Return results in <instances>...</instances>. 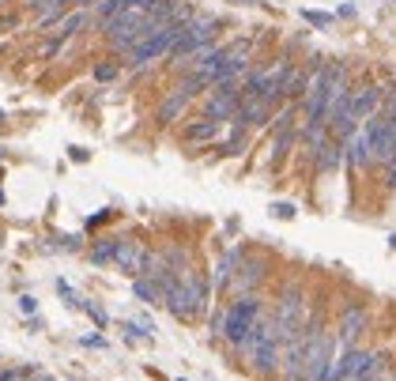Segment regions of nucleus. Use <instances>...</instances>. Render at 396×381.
<instances>
[{
    "label": "nucleus",
    "instance_id": "6e6552de",
    "mask_svg": "<svg viewBox=\"0 0 396 381\" xmlns=\"http://www.w3.org/2000/svg\"><path fill=\"white\" fill-rule=\"evenodd\" d=\"M268 117H272V106H264L260 98H242V106L234 113V125L249 128V125H264Z\"/></svg>",
    "mask_w": 396,
    "mask_h": 381
},
{
    "label": "nucleus",
    "instance_id": "4468645a",
    "mask_svg": "<svg viewBox=\"0 0 396 381\" xmlns=\"http://www.w3.org/2000/svg\"><path fill=\"white\" fill-rule=\"evenodd\" d=\"M219 136V125L215 121H196L185 128V140H193V143H204V140H215Z\"/></svg>",
    "mask_w": 396,
    "mask_h": 381
},
{
    "label": "nucleus",
    "instance_id": "f8f14e48",
    "mask_svg": "<svg viewBox=\"0 0 396 381\" xmlns=\"http://www.w3.org/2000/svg\"><path fill=\"white\" fill-rule=\"evenodd\" d=\"M343 151H347V163H351L355 170H362V166L374 163V159H370V143H366V136H362V133H355L347 143H343Z\"/></svg>",
    "mask_w": 396,
    "mask_h": 381
},
{
    "label": "nucleus",
    "instance_id": "f03ea898",
    "mask_svg": "<svg viewBox=\"0 0 396 381\" xmlns=\"http://www.w3.org/2000/svg\"><path fill=\"white\" fill-rule=\"evenodd\" d=\"M302 321H306V291L302 287H287L280 295V310H275V321H272L283 344L302 328Z\"/></svg>",
    "mask_w": 396,
    "mask_h": 381
},
{
    "label": "nucleus",
    "instance_id": "2eb2a0df",
    "mask_svg": "<svg viewBox=\"0 0 396 381\" xmlns=\"http://www.w3.org/2000/svg\"><path fill=\"white\" fill-rule=\"evenodd\" d=\"M132 291H136L140 302H151V306L163 298V295H158V287H155V280H143V275H140V280H132Z\"/></svg>",
    "mask_w": 396,
    "mask_h": 381
},
{
    "label": "nucleus",
    "instance_id": "7c9ffc66",
    "mask_svg": "<svg viewBox=\"0 0 396 381\" xmlns=\"http://www.w3.org/2000/svg\"><path fill=\"white\" fill-rule=\"evenodd\" d=\"M0 204H4V193H0Z\"/></svg>",
    "mask_w": 396,
    "mask_h": 381
},
{
    "label": "nucleus",
    "instance_id": "39448f33",
    "mask_svg": "<svg viewBox=\"0 0 396 381\" xmlns=\"http://www.w3.org/2000/svg\"><path fill=\"white\" fill-rule=\"evenodd\" d=\"M366 321H370V310L362 306V302H355V306H347V310H343V318H340V332H336L343 351H351V347H355V340L362 336Z\"/></svg>",
    "mask_w": 396,
    "mask_h": 381
},
{
    "label": "nucleus",
    "instance_id": "ddd939ff",
    "mask_svg": "<svg viewBox=\"0 0 396 381\" xmlns=\"http://www.w3.org/2000/svg\"><path fill=\"white\" fill-rule=\"evenodd\" d=\"M340 159H343V143L328 140L325 148L313 155V166H317V174H328V170H336V166H340Z\"/></svg>",
    "mask_w": 396,
    "mask_h": 381
},
{
    "label": "nucleus",
    "instance_id": "0eeeda50",
    "mask_svg": "<svg viewBox=\"0 0 396 381\" xmlns=\"http://www.w3.org/2000/svg\"><path fill=\"white\" fill-rule=\"evenodd\" d=\"M264 280V260H238V272L230 275V287H234V291H253V287Z\"/></svg>",
    "mask_w": 396,
    "mask_h": 381
},
{
    "label": "nucleus",
    "instance_id": "20e7f679",
    "mask_svg": "<svg viewBox=\"0 0 396 381\" xmlns=\"http://www.w3.org/2000/svg\"><path fill=\"white\" fill-rule=\"evenodd\" d=\"M336 359V336L332 332H317L306 344V381H321L328 370V362Z\"/></svg>",
    "mask_w": 396,
    "mask_h": 381
},
{
    "label": "nucleus",
    "instance_id": "c85d7f7f",
    "mask_svg": "<svg viewBox=\"0 0 396 381\" xmlns=\"http://www.w3.org/2000/svg\"><path fill=\"white\" fill-rule=\"evenodd\" d=\"M374 377H377V374H374ZM374 377H355V381H374Z\"/></svg>",
    "mask_w": 396,
    "mask_h": 381
},
{
    "label": "nucleus",
    "instance_id": "bb28decb",
    "mask_svg": "<svg viewBox=\"0 0 396 381\" xmlns=\"http://www.w3.org/2000/svg\"><path fill=\"white\" fill-rule=\"evenodd\" d=\"M385 181H389V186H392V189H396V163H392V166H389V174H385Z\"/></svg>",
    "mask_w": 396,
    "mask_h": 381
},
{
    "label": "nucleus",
    "instance_id": "a211bd4d",
    "mask_svg": "<svg viewBox=\"0 0 396 381\" xmlns=\"http://www.w3.org/2000/svg\"><path fill=\"white\" fill-rule=\"evenodd\" d=\"M290 143H295V125H290V128H283V133L275 136V148H272V151H275V159H283V155L290 151Z\"/></svg>",
    "mask_w": 396,
    "mask_h": 381
},
{
    "label": "nucleus",
    "instance_id": "b1692460",
    "mask_svg": "<svg viewBox=\"0 0 396 381\" xmlns=\"http://www.w3.org/2000/svg\"><path fill=\"white\" fill-rule=\"evenodd\" d=\"M143 336H148V332H143L140 325H125V340H128V344H136V340H143Z\"/></svg>",
    "mask_w": 396,
    "mask_h": 381
},
{
    "label": "nucleus",
    "instance_id": "c756f323",
    "mask_svg": "<svg viewBox=\"0 0 396 381\" xmlns=\"http://www.w3.org/2000/svg\"><path fill=\"white\" fill-rule=\"evenodd\" d=\"M389 242H392V249H396V234H392V238H389Z\"/></svg>",
    "mask_w": 396,
    "mask_h": 381
},
{
    "label": "nucleus",
    "instance_id": "f3484780",
    "mask_svg": "<svg viewBox=\"0 0 396 381\" xmlns=\"http://www.w3.org/2000/svg\"><path fill=\"white\" fill-rule=\"evenodd\" d=\"M83 23H87L83 11H72V16H64V23H61V42H64L68 34H76L79 27H83Z\"/></svg>",
    "mask_w": 396,
    "mask_h": 381
},
{
    "label": "nucleus",
    "instance_id": "423d86ee",
    "mask_svg": "<svg viewBox=\"0 0 396 381\" xmlns=\"http://www.w3.org/2000/svg\"><path fill=\"white\" fill-rule=\"evenodd\" d=\"M140 260H143V245H140V242L117 238V249H113V265H117V268L136 280V275H140Z\"/></svg>",
    "mask_w": 396,
    "mask_h": 381
},
{
    "label": "nucleus",
    "instance_id": "a878e982",
    "mask_svg": "<svg viewBox=\"0 0 396 381\" xmlns=\"http://www.w3.org/2000/svg\"><path fill=\"white\" fill-rule=\"evenodd\" d=\"M83 347H106V340H102V336H87Z\"/></svg>",
    "mask_w": 396,
    "mask_h": 381
},
{
    "label": "nucleus",
    "instance_id": "7ed1b4c3",
    "mask_svg": "<svg viewBox=\"0 0 396 381\" xmlns=\"http://www.w3.org/2000/svg\"><path fill=\"white\" fill-rule=\"evenodd\" d=\"M249 57H253V46H249L245 38H242V42L227 46V57H223L211 72H204V76H208L211 83H234L238 76H242V72L249 68Z\"/></svg>",
    "mask_w": 396,
    "mask_h": 381
},
{
    "label": "nucleus",
    "instance_id": "9b49d317",
    "mask_svg": "<svg viewBox=\"0 0 396 381\" xmlns=\"http://www.w3.org/2000/svg\"><path fill=\"white\" fill-rule=\"evenodd\" d=\"M238 260H242L238 249H227V253L215 260V275H211V283H215L219 291H223V287H230V275H234V268H238Z\"/></svg>",
    "mask_w": 396,
    "mask_h": 381
},
{
    "label": "nucleus",
    "instance_id": "6ab92c4d",
    "mask_svg": "<svg viewBox=\"0 0 396 381\" xmlns=\"http://www.w3.org/2000/svg\"><path fill=\"white\" fill-rule=\"evenodd\" d=\"M57 291H61V298H64V302H68V306H72V310H83V298H79V295H76V291H72V287H68V283H64V280L57 283Z\"/></svg>",
    "mask_w": 396,
    "mask_h": 381
},
{
    "label": "nucleus",
    "instance_id": "9d476101",
    "mask_svg": "<svg viewBox=\"0 0 396 381\" xmlns=\"http://www.w3.org/2000/svg\"><path fill=\"white\" fill-rule=\"evenodd\" d=\"M185 106H189V95H185V91H170V98L163 102V106H158V125H170V121H178V117L185 113Z\"/></svg>",
    "mask_w": 396,
    "mask_h": 381
},
{
    "label": "nucleus",
    "instance_id": "2f4dec72",
    "mask_svg": "<svg viewBox=\"0 0 396 381\" xmlns=\"http://www.w3.org/2000/svg\"><path fill=\"white\" fill-rule=\"evenodd\" d=\"M0 121H4V110H0Z\"/></svg>",
    "mask_w": 396,
    "mask_h": 381
},
{
    "label": "nucleus",
    "instance_id": "f257e3e1",
    "mask_svg": "<svg viewBox=\"0 0 396 381\" xmlns=\"http://www.w3.org/2000/svg\"><path fill=\"white\" fill-rule=\"evenodd\" d=\"M260 321V298L257 295H238L227 310H223V336L219 340H227V344H242L245 332Z\"/></svg>",
    "mask_w": 396,
    "mask_h": 381
},
{
    "label": "nucleus",
    "instance_id": "dca6fc26",
    "mask_svg": "<svg viewBox=\"0 0 396 381\" xmlns=\"http://www.w3.org/2000/svg\"><path fill=\"white\" fill-rule=\"evenodd\" d=\"M113 249H117V238H102L95 249H91V265H106V260H113Z\"/></svg>",
    "mask_w": 396,
    "mask_h": 381
},
{
    "label": "nucleus",
    "instance_id": "aec40b11",
    "mask_svg": "<svg viewBox=\"0 0 396 381\" xmlns=\"http://www.w3.org/2000/svg\"><path fill=\"white\" fill-rule=\"evenodd\" d=\"M83 310L91 313V321H95L98 328H106V325H110V318H106V310H102V306H95V302H87V298H83Z\"/></svg>",
    "mask_w": 396,
    "mask_h": 381
},
{
    "label": "nucleus",
    "instance_id": "cd10ccee",
    "mask_svg": "<svg viewBox=\"0 0 396 381\" xmlns=\"http://www.w3.org/2000/svg\"><path fill=\"white\" fill-rule=\"evenodd\" d=\"M31 381H57V377H49V374H38V377H31Z\"/></svg>",
    "mask_w": 396,
    "mask_h": 381
},
{
    "label": "nucleus",
    "instance_id": "473e14b6",
    "mask_svg": "<svg viewBox=\"0 0 396 381\" xmlns=\"http://www.w3.org/2000/svg\"><path fill=\"white\" fill-rule=\"evenodd\" d=\"M0 4H4V0H0Z\"/></svg>",
    "mask_w": 396,
    "mask_h": 381
},
{
    "label": "nucleus",
    "instance_id": "4be33fe9",
    "mask_svg": "<svg viewBox=\"0 0 396 381\" xmlns=\"http://www.w3.org/2000/svg\"><path fill=\"white\" fill-rule=\"evenodd\" d=\"M302 16H306V23H313V27H328V23H332V16H325V11H302Z\"/></svg>",
    "mask_w": 396,
    "mask_h": 381
},
{
    "label": "nucleus",
    "instance_id": "1a4fd4ad",
    "mask_svg": "<svg viewBox=\"0 0 396 381\" xmlns=\"http://www.w3.org/2000/svg\"><path fill=\"white\" fill-rule=\"evenodd\" d=\"M215 31H219V19H215V16H196V19L189 23V31H185V34L193 38V46H196V49H200V46H208L211 38H215Z\"/></svg>",
    "mask_w": 396,
    "mask_h": 381
},
{
    "label": "nucleus",
    "instance_id": "412c9836",
    "mask_svg": "<svg viewBox=\"0 0 396 381\" xmlns=\"http://www.w3.org/2000/svg\"><path fill=\"white\" fill-rule=\"evenodd\" d=\"M272 215H275V219H295V204L275 200V204H272Z\"/></svg>",
    "mask_w": 396,
    "mask_h": 381
},
{
    "label": "nucleus",
    "instance_id": "5701e85b",
    "mask_svg": "<svg viewBox=\"0 0 396 381\" xmlns=\"http://www.w3.org/2000/svg\"><path fill=\"white\" fill-rule=\"evenodd\" d=\"M113 76H117V64H102V68H95V80H113Z\"/></svg>",
    "mask_w": 396,
    "mask_h": 381
},
{
    "label": "nucleus",
    "instance_id": "393cba45",
    "mask_svg": "<svg viewBox=\"0 0 396 381\" xmlns=\"http://www.w3.org/2000/svg\"><path fill=\"white\" fill-rule=\"evenodd\" d=\"M19 310H23V313H34V310H38V302H34L31 295H23V298H19Z\"/></svg>",
    "mask_w": 396,
    "mask_h": 381
}]
</instances>
